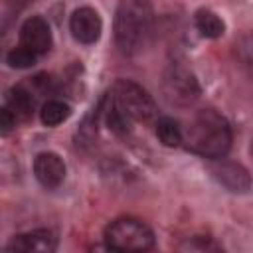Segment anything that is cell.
Returning a JSON list of instances; mask_svg holds the SVG:
<instances>
[{
	"label": "cell",
	"mask_w": 253,
	"mask_h": 253,
	"mask_svg": "<svg viewBox=\"0 0 253 253\" xmlns=\"http://www.w3.org/2000/svg\"><path fill=\"white\" fill-rule=\"evenodd\" d=\"M184 144L198 156L221 160L231 148L229 123L213 109L198 111L184 126Z\"/></svg>",
	"instance_id": "1"
},
{
	"label": "cell",
	"mask_w": 253,
	"mask_h": 253,
	"mask_svg": "<svg viewBox=\"0 0 253 253\" xmlns=\"http://www.w3.org/2000/svg\"><path fill=\"white\" fill-rule=\"evenodd\" d=\"M152 26L150 0H121L115 18V38L123 53L136 51Z\"/></svg>",
	"instance_id": "2"
},
{
	"label": "cell",
	"mask_w": 253,
	"mask_h": 253,
	"mask_svg": "<svg viewBox=\"0 0 253 253\" xmlns=\"http://www.w3.org/2000/svg\"><path fill=\"white\" fill-rule=\"evenodd\" d=\"M105 243L115 251H146L154 245V233L136 217H119L107 225Z\"/></svg>",
	"instance_id": "3"
},
{
	"label": "cell",
	"mask_w": 253,
	"mask_h": 253,
	"mask_svg": "<svg viewBox=\"0 0 253 253\" xmlns=\"http://www.w3.org/2000/svg\"><path fill=\"white\" fill-rule=\"evenodd\" d=\"M111 99L130 121H148L156 115L152 97L132 81H119L111 91Z\"/></svg>",
	"instance_id": "4"
},
{
	"label": "cell",
	"mask_w": 253,
	"mask_h": 253,
	"mask_svg": "<svg viewBox=\"0 0 253 253\" xmlns=\"http://www.w3.org/2000/svg\"><path fill=\"white\" fill-rule=\"evenodd\" d=\"M69 32L79 43H87V45L95 43L103 32V22L99 12L91 6H81L73 10L69 18Z\"/></svg>",
	"instance_id": "5"
},
{
	"label": "cell",
	"mask_w": 253,
	"mask_h": 253,
	"mask_svg": "<svg viewBox=\"0 0 253 253\" xmlns=\"http://www.w3.org/2000/svg\"><path fill=\"white\" fill-rule=\"evenodd\" d=\"M20 45L36 53L38 57L45 55L51 47V28L42 16L28 18L20 28Z\"/></svg>",
	"instance_id": "6"
},
{
	"label": "cell",
	"mask_w": 253,
	"mask_h": 253,
	"mask_svg": "<svg viewBox=\"0 0 253 253\" xmlns=\"http://www.w3.org/2000/svg\"><path fill=\"white\" fill-rule=\"evenodd\" d=\"M34 174L43 188L53 190L65 180V164L55 152H40L34 160Z\"/></svg>",
	"instance_id": "7"
},
{
	"label": "cell",
	"mask_w": 253,
	"mask_h": 253,
	"mask_svg": "<svg viewBox=\"0 0 253 253\" xmlns=\"http://www.w3.org/2000/svg\"><path fill=\"white\" fill-rule=\"evenodd\" d=\"M57 247V239L49 229H34L12 237L6 245L10 251H53Z\"/></svg>",
	"instance_id": "8"
},
{
	"label": "cell",
	"mask_w": 253,
	"mask_h": 253,
	"mask_svg": "<svg viewBox=\"0 0 253 253\" xmlns=\"http://www.w3.org/2000/svg\"><path fill=\"white\" fill-rule=\"evenodd\" d=\"M36 107V89L28 87V85H14L8 93H6V101H4V109H8L12 113V117L16 119V123L26 121L32 111Z\"/></svg>",
	"instance_id": "9"
},
{
	"label": "cell",
	"mask_w": 253,
	"mask_h": 253,
	"mask_svg": "<svg viewBox=\"0 0 253 253\" xmlns=\"http://www.w3.org/2000/svg\"><path fill=\"white\" fill-rule=\"evenodd\" d=\"M166 91L172 101L188 103L198 95V85H196V79L188 71L174 69L172 75L166 79Z\"/></svg>",
	"instance_id": "10"
},
{
	"label": "cell",
	"mask_w": 253,
	"mask_h": 253,
	"mask_svg": "<svg viewBox=\"0 0 253 253\" xmlns=\"http://www.w3.org/2000/svg\"><path fill=\"white\" fill-rule=\"evenodd\" d=\"M215 176L219 178V182L233 190V192H243L249 188V176L247 172L239 166V164H233V162H219V166L213 170Z\"/></svg>",
	"instance_id": "11"
},
{
	"label": "cell",
	"mask_w": 253,
	"mask_h": 253,
	"mask_svg": "<svg viewBox=\"0 0 253 253\" xmlns=\"http://www.w3.org/2000/svg\"><path fill=\"white\" fill-rule=\"evenodd\" d=\"M194 26H196V30L200 32V36L210 38V40H215V38L223 36V32H225L223 20H221L213 10H208V8H202V10L196 12V16H194Z\"/></svg>",
	"instance_id": "12"
},
{
	"label": "cell",
	"mask_w": 253,
	"mask_h": 253,
	"mask_svg": "<svg viewBox=\"0 0 253 253\" xmlns=\"http://www.w3.org/2000/svg\"><path fill=\"white\" fill-rule=\"evenodd\" d=\"M69 115H71V107L59 99H49L40 109V119L45 126H57V125L65 123L69 119Z\"/></svg>",
	"instance_id": "13"
},
{
	"label": "cell",
	"mask_w": 253,
	"mask_h": 253,
	"mask_svg": "<svg viewBox=\"0 0 253 253\" xmlns=\"http://www.w3.org/2000/svg\"><path fill=\"white\" fill-rule=\"evenodd\" d=\"M156 136L164 146H178L184 142V126L170 117H160L156 121Z\"/></svg>",
	"instance_id": "14"
},
{
	"label": "cell",
	"mask_w": 253,
	"mask_h": 253,
	"mask_svg": "<svg viewBox=\"0 0 253 253\" xmlns=\"http://www.w3.org/2000/svg\"><path fill=\"white\" fill-rule=\"evenodd\" d=\"M40 57L36 55V53H32L30 49H26L24 45H16V47H12L10 51H8V55H6V61H8V65L10 67H16V69H28V67H32L36 61H38Z\"/></svg>",
	"instance_id": "15"
}]
</instances>
